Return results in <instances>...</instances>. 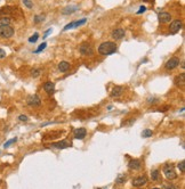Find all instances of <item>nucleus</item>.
<instances>
[{
	"label": "nucleus",
	"instance_id": "1",
	"mask_svg": "<svg viewBox=\"0 0 185 189\" xmlns=\"http://www.w3.org/2000/svg\"><path fill=\"white\" fill-rule=\"evenodd\" d=\"M117 44L114 42H111V41H106V42H103V43L100 44L98 47V52L103 55V56H108V55H111L113 52L117 51Z\"/></svg>",
	"mask_w": 185,
	"mask_h": 189
},
{
	"label": "nucleus",
	"instance_id": "2",
	"mask_svg": "<svg viewBox=\"0 0 185 189\" xmlns=\"http://www.w3.org/2000/svg\"><path fill=\"white\" fill-rule=\"evenodd\" d=\"M14 28L10 25H6V26H0V38L4 39H9L14 36Z\"/></svg>",
	"mask_w": 185,
	"mask_h": 189
},
{
	"label": "nucleus",
	"instance_id": "3",
	"mask_svg": "<svg viewBox=\"0 0 185 189\" xmlns=\"http://www.w3.org/2000/svg\"><path fill=\"white\" fill-rule=\"evenodd\" d=\"M79 52L84 56H92L94 54V49H92V44L88 42H82L79 46Z\"/></svg>",
	"mask_w": 185,
	"mask_h": 189
},
{
	"label": "nucleus",
	"instance_id": "4",
	"mask_svg": "<svg viewBox=\"0 0 185 189\" xmlns=\"http://www.w3.org/2000/svg\"><path fill=\"white\" fill-rule=\"evenodd\" d=\"M163 173H165V177L168 180H175V179H177V173L171 164L170 165L167 164L163 166Z\"/></svg>",
	"mask_w": 185,
	"mask_h": 189
},
{
	"label": "nucleus",
	"instance_id": "5",
	"mask_svg": "<svg viewBox=\"0 0 185 189\" xmlns=\"http://www.w3.org/2000/svg\"><path fill=\"white\" fill-rule=\"evenodd\" d=\"M26 103L31 107H39L41 105V100L38 95H30L26 99Z\"/></svg>",
	"mask_w": 185,
	"mask_h": 189
},
{
	"label": "nucleus",
	"instance_id": "6",
	"mask_svg": "<svg viewBox=\"0 0 185 189\" xmlns=\"http://www.w3.org/2000/svg\"><path fill=\"white\" fill-rule=\"evenodd\" d=\"M178 65H179V58L173 57L165 64V69L168 70V71H171V70H175L176 67H178Z\"/></svg>",
	"mask_w": 185,
	"mask_h": 189
},
{
	"label": "nucleus",
	"instance_id": "7",
	"mask_svg": "<svg viewBox=\"0 0 185 189\" xmlns=\"http://www.w3.org/2000/svg\"><path fill=\"white\" fill-rule=\"evenodd\" d=\"M72 145L71 142H69L68 140H61L58 142H54V144H50L48 145L49 148H54V149H65L70 147V146Z\"/></svg>",
	"mask_w": 185,
	"mask_h": 189
},
{
	"label": "nucleus",
	"instance_id": "8",
	"mask_svg": "<svg viewBox=\"0 0 185 189\" xmlns=\"http://www.w3.org/2000/svg\"><path fill=\"white\" fill-rule=\"evenodd\" d=\"M86 22H87V20H86V18H82V20H79V21H74V22H72V23H70V24L65 25L64 28H63V31H68V30H70V28H79V26H81V25H84Z\"/></svg>",
	"mask_w": 185,
	"mask_h": 189
},
{
	"label": "nucleus",
	"instance_id": "9",
	"mask_svg": "<svg viewBox=\"0 0 185 189\" xmlns=\"http://www.w3.org/2000/svg\"><path fill=\"white\" fill-rule=\"evenodd\" d=\"M158 18L160 21V23L166 24V23H169L171 21V15L168 12H160L158 14Z\"/></svg>",
	"mask_w": 185,
	"mask_h": 189
},
{
	"label": "nucleus",
	"instance_id": "10",
	"mask_svg": "<svg viewBox=\"0 0 185 189\" xmlns=\"http://www.w3.org/2000/svg\"><path fill=\"white\" fill-rule=\"evenodd\" d=\"M146 182H148V177H146V176H140V177L135 178L132 183H133L134 187H142V186H144Z\"/></svg>",
	"mask_w": 185,
	"mask_h": 189
},
{
	"label": "nucleus",
	"instance_id": "11",
	"mask_svg": "<svg viewBox=\"0 0 185 189\" xmlns=\"http://www.w3.org/2000/svg\"><path fill=\"white\" fill-rule=\"evenodd\" d=\"M182 28V21L181 20H175L171 22V24H170V28H169V30H170V32L171 33H177L179 32Z\"/></svg>",
	"mask_w": 185,
	"mask_h": 189
},
{
	"label": "nucleus",
	"instance_id": "12",
	"mask_svg": "<svg viewBox=\"0 0 185 189\" xmlns=\"http://www.w3.org/2000/svg\"><path fill=\"white\" fill-rule=\"evenodd\" d=\"M128 168L130 170H135V171H137V170H141L142 169V162L140 161V160H130L128 163Z\"/></svg>",
	"mask_w": 185,
	"mask_h": 189
},
{
	"label": "nucleus",
	"instance_id": "13",
	"mask_svg": "<svg viewBox=\"0 0 185 189\" xmlns=\"http://www.w3.org/2000/svg\"><path fill=\"white\" fill-rule=\"evenodd\" d=\"M124 87H121V85H116L114 88H113V90L111 91V93H110V96L112 97V98H118V97H120L122 93H124Z\"/></svg>",
	"mask_w": 185,
	"mask_h": 189
},
{
	"label": "nucleus",
	"instance_id": "14",
	"mask_svg": "<svg viewBox=\"0 0 185 189\" xmlns=\"http://www.w3.org/2000/svg\"><path fill=\"white\" fill-rule=\"evenodd\" d=\"M174 83H175V85H177V87H181V88H183V87L185 85V74L184 73L178 74V75L175 77Z\"/></svg>",
	"mask_w": 185,
	"mask_h": 189
},
{
	"label": "nucleus",
	"instance_id": "15",
	"mask_svg": "<svg viewBox=\"0 0 185 189\" xmlns=\"http://www.w3.org/2000/svg\"><path fill=\"white\" fill-rule=\"evenodd\" d=\"M125 34H126V32L124 28H117V30H113L112 38L114 40H120V39H122V38L125 36Z\"/></svg>",
	"mask_w": 185,
	"mask_h": 189
},
{
	"label": "nucleus",
	"instance_id": "16",
	"mask_svg": "<svg viewBox=\"0 0 185 189\" xmlns=\"http://www.w3.org/2000/svg\"><path fill=\"white\" fill-rule=\"evenodd\" d=\"M42 87H44V90L47 93H48V95H53V93H54V91H55V85H54L53 82H50V81H47V82H45Z\"/></svg>",
	"mask_w": 185,
	"mask_h": 189
},
{
	"label": "nucleus",
	"instance_id": "17",
	"mask_svg": "<svg viewBox=\"0 0 185 189\" xmlns=\"http://www.w3.org/2000/svg\"><path fill=\"white\" fill-rule=\"evenodd\" d=\"M86 136H87V130L85 129V128H79V129H77L74 131V138L76 139L81 140V139L86 138Z\"/></svg>",
	"mask_w": 185,
	"mask_h": 189
},
{
	"label": "nucleus",
	"instance_id": "18",
	"mask_svg": "<svg viewBox=\"0 0 185 189\" xmlns=\"http://www.w3.org/2000/svg\"><path fill=\"white\" fill-rule=\"evenodd\" d=\"M70 63H68V62H61L60 64H58V71L62 73H65L68 72L69 70H70Z\"/></svg>",
	"mask_w": 185,
	"mask_h": 189
},
{
	"label": "nucleus",
	"instance_id": "19",
	"mask_svg": "<svg viewBox=\"0 0 185 189\" xmlns=\"http://www.w3.org/2000/svg\"><path fill=\"white\" fill-rule=\"evenodd\" d=\"M12 23V18L7 16H4L0 18V26H6V25H10Z\"/></svg>",
	"mask_w": 185,
	"mask_h": 189
},
{
	"label": "nucleus",
	"instance_id": "20",
	"mask_svg": "<svg viewBox=\"0 0 185 189\" xmlns=\"http://www.w3.org/2000/svg\"><path fill=\"white\" fill-rule=\"evenodd\" d=\"M151 178H152L153 181H158L160 179V172L159 170H152L151 171Z\"/></svg>",
	"mask_w": 185,
	"mask_h": 189
},
{
	"label": "nucleus",
	"instance_id": "21",
	"mask_svg": "<svg viewBox=\"0 0 185 189\" xmlns=\"http://www.w3.org/2000/svg\"><path fill=\"white\" fill-rule=\"evenodd\" d=\"M126 181H127V176L126 174H120L119 177L116 179V183H125Z\"/></svg>",
	"mask_w": 185,
	"mask_h": 189
},
{
	"label": "nucleus",
	"instance_id": "22",
	"mask_svg": "<svg viewBox=\"0 0 185 189\" xmlns=\"http://www.w3.org/2000/svg\"><path fill=\"white\" fill-rule=\"evenodd\" d=\"M152 134H153L152 130L146 129V130H144V131L142 132V137L143 138H149V137H152Z\"/></svg>",
	"mask_w": 185,
	"mask_h": 189
},
{
	"label": "nucleus",
	"instance_id": "23",
	"mask_svg": "<svg viewBox=\"0 0 185 189\" xmlns=\"http://www.w3.org/2000/svg\"><path fill=\"white\" fill-rule=\"evenodd\" d=\"M40 74H41V70L40 69H33L32 71H31V77H40Z\"/></svg>",
	"mask_w": 185,
	"mask_h": 189
},
{
	"label": "nucleus",
	"instance_id": "24",
	"mask_svg": "<svg viewBox=\"0 0 185 189\" xmlns=\"http://www.w3.org/2000/svg\"><path fill=\"white\" fill-rule=\"evenodd\" d=\"M177 168L181 170L182 173H184V171H185V161H184V160H182V161L179 162L178 164H177Z\"/></svg>",
	"mask_w": 185,
	"mask_h": 189
},
{
	"label": "nucleus",
	"instance_id": "25",
	"mask_svg": "<svg viewBox=\"0 0 185 189\" xmlns=\"http://www.w3.org/2000/svg\"><path fill=\"white\" fill-rule=\"evenodd\" d=\"M77 9H78L77 7H66V8L63 10V13H64V14H72L73 12H76Z\"/></svg>",
	"mask_w": 185,
	"mask_h": 189
},
{
	"label": "nucleus",
	"instance_id": "26",
	"mask_svg": "<svg viewBox=\"0 0 185 189\" xmlns=\"http://www.w3.org/2000/svg\"><path fill=\"white\" fill-rule=\"evenodd\" d=\"M16 140H17V138H13V139H10V140L7 141V142H5L4 147H5V148H8L9 146L12 145V144H14V142H16Z\"/></svg>",
	"mask_w": 185,
	"mask_h": 189
},
{
	"label": "nucleus",
	"instance_id": "27",
	"mask_svg": "<svg viewBox=\"0 0 185 189\" xmlns=\"http://www.w3.org/2000/svg\"><path fill=\"white\" fill-rule=\"evenodd\" d=\"M38 38H39V34H38V33H34L32 36H30V38H29V41L33 43V42H36V41L38 40Z\"/></svg>",
	"mask_w": 185,
	"mask_h": 189
},
{
	"label": "nucleus",
	"instance_id": "28",
	"mask_svg": "<svg viewBox=\"0 0 185 189\" xmlns=\"http://www.w3.org/2000/svg\"><path fill=\"white\" fill-rule=\"evenodd\" d=\"M44 20H45L44 15H39V16L37 15V16H34V22H36L37 24H38V23H40V22H42Z\"/></svg>",
	"mask_w": 185,
	"mask_h": 189
},
{
	"label": "nucleus",
	"instance_id": "29",
	"mask_svg": "<svg viewBox=\"0 0 185 189\" xmlns=\"http://www.w3.org/2000/svg\"><path fill=\"white\" fill-rule=\"evenodd\" d=\"M22 1L24 2V5L26 6V7H28V8L31 9L33 7V4H32V1H31V0H22Z\"/></svg>",
	"mask_w": 185,
	"mask_h": 189
},
{
	"label": "nucleus",
	"instance_id": "30",
	"mask_svg": "<svg viewBox=\"0 0 185 189\" xmlns=\"http://www.w3.org/2000/svg\"><path fill=\"white\" fill-rule=\"evenodd\" d=\"M46 46H47V43H46V42H44V43H41L40 46L38 47V49H37V50H36V51H34V52H37V54H38V52L42 51V50H44V49L46 48Z\"/></svg>",
	"mask_w": 185,
	"mask_h": 189
},
{
	"label": "nucleus",
	"instance_id": "31",
	"mask_svg": "<svg viewBox=\"0 0 185 189\" xmlns=\"http://www.w3.org/2000/svg\"><path fill=\"white\" fill-rule=\"evenodd\" d=\"M134 122H135V120L134 119H129V120H126V121H124V123H122V127L124 125H130V124H133Z\"/></svg>",
	"mask_w": 185,
	"mask_h": 189
},
{
	"label": "nucleus",
	"instance_id": "32",
	"mask_svg": "<svg viewBox=\"0 0 185 189\" xmlns=\"http://www.w3.org/2000/svg\"><path fill=\"white\" fill-rule=\"evenodd\" d=\"M163 189H179L175 185H163Z\"/></svg>",
	"mask_w": 185,
	"mask_h": 189
},
{
	"label": "nucleus",
	"instance_id": "33",
	"mask_svg": "<svg viewBox=\"0 0 185 189\" xmlns=\"http://www.w3.org/2000/svg\"><path fill=\"white\" fill-rule=\"evenodd\" d=\"M5 57H6V51H5L4 49L0 48V59H4Z\"/></svg>",
	"mask_w": 185,
	"mask_h": 189
},
{
	"label": "nucleus",
	"instance_id": "34",
	"mask_svg": "<svg viewBox=\"0 0 185 189\" xmlns=\"http://www.w3.org/2000/svg\"><path fill=\"white\" fill-rule=\"evenodd\" d=\"M18 120L23 121V122H26L29 119H28V116H26V115H20V116H18Z\"/></svg>",
	"mask_w": 185,
	"mask_h": 189
},
{
	"label": "nucleus",
	"instance_id": "35",
	"mask_svg": "<svg viewBox=\"0 0 185 189\" xmlns=\"http://www.w3.org/2000/svg\"><path fill=\"white\" fill-rule=\"evenodd\" d=\"M145 10H146V7H144V6H141V7H140V9H138V12H137V14H143Z\"/></svg>",
	"mask_w": 185,
	"mask_h": 189
},
{
	"label": "nucleus",
	"instance_id": "36",
	"mask_svg": "<svg viewBox=\"0 0 185 189\" xmlns=\"http://www.w3.org/2000/svg\"><path fill=\"white\" fill-rule=\"evenodd\" d=\"M50 32H52V28H48V30H47V32L45 33V38H46V36H48V34H49V33H50Z\"/></svg>",
	"mask_w": 185,
	"mask_h": 189
},
{
	"label": "nucleus",
	"instance_id": "37",
	"mask_svg": "<svg viewBox=\"0 0 185 189\" xmlns=\"http://www.w3.org/2000/svg\"><path fill=\"white\" fill-rule=\"evenodd\" d=\"M152 189H159V188H152Z\"/></svg>",
	"mask_w": 185,
	"mask_h": 189
}]
</instances>
